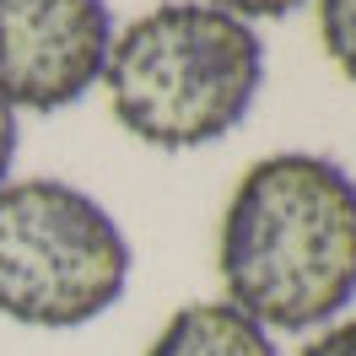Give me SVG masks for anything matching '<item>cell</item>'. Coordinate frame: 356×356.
I'll return each mask as SVG.
<instances>
[{
  "mask_svg": "<svg viewBox=\"0 0 356 356\" xmlns=\"http://www.w3.org/2000/svg\"><path fill=\"white\" fill-rule=\"evenodd\" d=\"M227 302L259 330H318L356 297V178L318 152L254 162L222 211Z\"/></svg>",
  "mask_w": 356,
  "mask_h": 356,
  "instance_id": "cell-1",
  "label": "cell"
},
{
  "mask_svg": "<svg viewBox=\"0 0 356 356\" xmlns=\"http://www.w3.org/2000/svg\"><path fill=\"white\" fill-rule=\"evenodd\" d=\"M265 81L254 27L205 0H168L124 33L103 60L113 119L156 152H195L232 135Z\"/></svg>",
  "mask_w": 356,
  "mask_h": 356,
  "instance_id": "cell-2",
  "label": "cell"
},
{
  "mask_svg": "<svg viewBox=\"0 0 356 356\" xmlns=\"http://www.w3.org/2000/svg\"><path fill=\"white\" fill-rule=\"evenodd\" d=\"M130 243L65 178L0 184V313L33 330H76L119 302Z\"/></svg>",
  "mask_w": 356,
  "mask_h": 356,
  "instance_id": "cell-3",
  "label": "cell"
},
{
  "mask_svg": "<svg viewBox=\"0 0 356 356\" xmlns=\"http://www.w3.org/2000/svg\"><path fill=\"white\" fill-rule=\"evenodd\" d=\"M113 17L103 0H0V103L54 113L103 81Z\"/></svg>",
  "mask_w": 356,
  "mask_h": 356,
  "instance_id": "cell-4",
  "label": "cell"
},
{
  "mask_svg": "<svg viewBox=\"0 0 356 356\" xmlns=\"http://www.w3.org/2000/svg\"><path fill=\"white\" fill-rule=\"evenodd\" d=\"M146 356H281L270 330H259L232 302H184L156 330Z\"/></svg>",
  "mask_w": 356,
  "mask_h": 356,
  "instance_id": "cell-5",
  "label": "cell"
},
{
  "mask_svg": "<svg viewBox=\"0 0 356 356\" xmlns=\"http://www.w3.org/2000/svg\"><path fill=\"white\" fill-rule=\"evenodd\" d=\"M318 38L340 76L356 81V0H318Z\"/></svg>",
  "mask_w": 356,
  "mask_h": 356,
  "instance_id": "cell-6",
  "label": "cell"
},
{
  "mask_svg": "<svg viewBox=\"0 0 356 356\" xmlns=\"http://www.w3.org/2000/svg\"><path fill=\"white\" fill-rule=\"evenodd\" d=\"M205 6H216V11L238 17V22H259V17H286V11L308 6V0H205Z\"/></svg>",
  "mask_w": 356,
  "mask_h": 356,
  "instance_id": "cell-7",
  "label": "cell"
},
{
  "mask_svg": "<svg viewBox=\"0 0 356 356\" xmlns=\"http://www.w3.org/2000/svg\"><path fill=\"white\" fill-rule=\"evenodd\" d=\"M297 356H356V318H346V324H330L324 334H313V340H308Z\"/></svg>",
  "mask_w": 356,
  "mask_h": 356,
  "instance_id": "cell-8",
  "label": "cell"
},
{
  "mask_svg": "<svg viewBox=\"0 0 356 356\" xmlns=\"http://www.w3.org/2000/svg\"><path fill=\"white\" fill-rule=\"evenodd\" d=\"M11 156H17V113L0 103V184H11Z\"/></svg>",
  "mask_w": 356,
  "mask_h": 356,
  "instance_id": "cell-9",
  "label": "cell"
}]
</instances>
